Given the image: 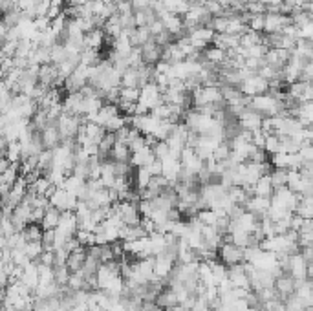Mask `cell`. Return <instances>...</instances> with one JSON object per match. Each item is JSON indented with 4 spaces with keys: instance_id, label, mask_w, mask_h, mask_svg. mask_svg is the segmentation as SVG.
Instances as JSON below:
<instances>
[{
    "instance_id": "1",
    "label": "cell",
    "mask_w": 313,
    "mask_h": 311,
    "mask_svg": "<svg viewBox=\"0 0 313 311\" xmlns=\"http://www.w3.org/2000/svg\"><path fill=\"white\" fill-rule=\"evenodd\" d=\"M216 258H220V262L226 265V267L242 264L244 262V249L238 247V245H234V244H231V242H222L216 249Z\"/></svg>"
},
{
    "instance_id": "2",
    "label": "cell",
    "mask_w": 313,
    "mask_h": 311,
    "mask_svg": "<svg viewBox=\"0 0 313 311\" xmlns=\"http://www.w3.org/2000/svg\"><path fill=\"white\" fill-rule=\"evenodd\" d=\"M37 84H41L42 88H63V81L59 79L57 66L51 63L41 64L37 70Z\"/></svg>"
},
{
    "instance_id": "3",
    "label": "cell",
    "mask_w": 313,
    "mask_h": 311,
    "mask_svg": "<svg viewBox=\"0 0 313 311\" xmlns=\"http://www.w3.org/2000/svg\"><path fill=\"white\" fill-rule=\"evenodd\" d=\"M112 209L116 212V216L121 220L123 225H139L141 222V215H139V210L136 205H132L130 202H117V203H112Z\"/></svg>"
},
{
    "instance_id": "4",
    "label": "cell",
    "mask_w": 313,
    "mask_h": 311,
    "mask_svg": "<svg viewBox=\"0 0 313 311\" xmlns=\"http://www.w3.org/2000/svg\"><path fill=\"white\" fill-rule=\"evenodd\" d=\"M238 90H240V93L246 97L262 95V93L267 92V81L262 79L259 73H251L249 77H246V79L240 83Z\"/></svg>"
},
{
    "instance_id": "5",
    "label": "cell",
    "mask_w": 313,
    "mask_h": 311,
    "mask_svg": "<svg viewBox=\"0 0 313 311\" xmlns=\"http://www.w3.org/2000/svg\"><path fill=\"white\" fill-rule=\"evenodd\" d=\"M139 105L145 106L149 112L151 110H154L156 106L161 105V92H159V88L156 86L154 83H149L145 84V86H141L139 88V99H138Z\"/></svg>"
},
{
    "instance_id": "6",
    "label": "cell",
    "mask_w": 313,
    "mask_h": 311,
    "mask_svg": "<svg viewBox=\"0 0 313 311\" xmlns=\"http://www.w3.org/2000/svg\"><path fill=\"white\" fill-rule=\"evenodd\" d=\"M48 200H50V205L59 209L61 212H64V210H71L73 212V209L77 205V198L68 194L64 189H55V192Z\"/></svg>"
},
{
    "instance_id": "7",
    "label": "cell",
    "mask_w": 313,
    "mask_h": 311,
    "mask_svg": "<svg viewBox=\"0 0 313 311\" xmlns=\"http://www.w3.org/2000/svg\"><path fill=\"white\" fill-rule=\"evenodd\" d=\"M273 289L279 295V299L284 302L286 299H289V297L295 293V278L289 273L279 275V277L275 278V282H273Z\"/></svg>"
},
{
    "instance_id": "8",
    "label": "cell",
    "mask_w": 313,
    "mask_h": 311,
    "mask_svg": "<svg viewBox=\"0 0 313 311\" xmlns=\"http://www.w3.org/2000/svg\"><path fill=\"white\" fill-rule=\"evenodd\" d=\"M139 50H141L143 64H146V66H156V64L161 61L163 48L159 46V44H156L154 38H152V37H151V41H146L145 44L139 48Z\"/></svg>"
},
{
    "instance_id": "9",
    "label": "cell",
    "mask_w": 313,
    "mask_h": 311,
    "mask_svg": "<svg viewBox=\"0 0 313 311\" xmlns=\"http://www.w3.org/2000/svg\"><path fill=\"white\" fill-rule=\"evenodd\" d=\"M227 278H229V282L233 284V287H242V289H247V291L251 289L249 278H247L246 269H244V262L227 267Z\"/></svg>"
},
{
    "instance_id": "10",
    "label": "cell",
    "mask_w": 313,
    "mask_h": 311,
    "mask_svg": "<svg viewBox=\"0 0 313 311\" xmlns=\"http://www.w3.org/2000/svg\"><path fill=\"white\" fill-rule=\"evenodd\" d=\"M262 119L264 118L259 114V112H255V110H251L249 106H247L242 114H240V118H238V123H240V126H242V130L255 132V130H260Z\"/></svg>"
},
{
    "instance_id": "11",
    "label": "cell",
    "mask_w": 313,
    "mask_h": 311,
    "mask_svg": "<svg viewBox=\"0 0 313 311\" xmlns=\"http://www.w3.org/2000/svg\"><path fill=\"white\" fill-rule=\"evenodd\" d=\"M289 275H291L295 280H304V278H308V264L302 260V257L299 252L289 257Z\"/></svg>"
},
{
    "instance_id": "12",
    "label": "cell",
    "mask_w": 313,
    "mask_h": 311,
    "mask_svg": "<svg viewBox=\"0 0 313 311\" xmlns=\"http://www.w3.org/2000/svg\"><path fill=\"white\" fill-rule=\"evenodd\" d=\"M84 258H86V247H77L76 251H71L70 255H68L66 258V267L70 273H77V271H81V267H83L84 264Z\"/></svg>"
},
{
    "instance_id": "13",
    "label": "cell",
    "mask_w": 313,
    "mask_h": 311,
    "mask_svg": "<svg viewBox=\"0 0 313 311\" xmlns=\"http://www.w3.org/2000/svg\"><path fill=\"white\" fill-rule=\"evenodd\" d=\"M41 134H42V147L46 148V150H53V148H57L59 145H61V141H63L57 126H46Z\"/></svg>"
},
{
    "instance_id": "14",
    "label": "cell",
    "mask_w": 313,
    "mask_h": 311,
    "mask_svg": "<svg viewBox=\"0 0 313 311\" xmlns=\"http://www.w3.org/2000/svg\"><path fill=\"white\" fill-rule=\"evenodd\" d=\"M174 265H176V262H172V260H169V258L158 255V257H154V277L165 280V278L172 273Z\"/></svg>"
},
{
    "instance_id": "15",
    "label": "cell",
    "mask_w": 313,
    "mask_h": 311,
    "mask_svg": "<svg viewBox=\"0 0 313 311\" xmlns=\"http://www.w3.org/2000/svg\"><path fill=\"white\" fill-rule=\"evenodd\" d=\"M154 160H156V158H154V154H152V148L143 147L141 150L134 152V154L130 156V165H132L134 168L146 167V165H151Z\"/></svg>"
},
{
    "instance_id": "16",
    "label": "cell",
    "mask_w": 313,
    "mask_h": 311,
    "mask_svg": "<svg viewBox=\"0 0 313 311\" xmlns=\"http://www.w3.org/2000/svg\"><path fill=\"white\" fill-rule=\"evenodd\" d=\"M83 135L88 139V141H92L94 145H99V141L103 139V135L106 134V130H104L103 126L97 125V123H84L83 125Z\"/></svg>"
},
{
    "instance_id": "17",
    "label": "cell",
    "mask_w": 313,
    "mask_h": 311,
    "mask_svg": "<svg viewBox=\"0 0 313 311\" xmlns=\"http://www.w3.org/2000/svg\"><path fill=\"white\" fill-rule=\"evenodd\" d=\"M84 187H86V180H83V178H77V176H73V174H71V176L64 178L63 187H61V189H64L68 194H71V196L77 198Z\"/></svg>"
},
{
    "instance_id": "18",
    "label": "cell",
    "mask_w": 313,
    "mask_h": 311,
    "mask_svg": "<svg viewBox=\"0 0 313 311\" xmlns=\"http://www.w3.org/2000/svg\"><path fill=\"white\" fill-rule=\"evenodd\" d=\"M273 190H275V189H273L271 181H269V176H260V180L256 181L255 185H253V196L267 198V200H271Z\"/></svg>"
},
{
    "instance_id": "19",
    "label": "cell",
    "mask_w": 313,
    "mask_h": 311,
    "mask_svg": "<svg viewBox=\"0 0 313 311\" xmlns=\"http://www.w3.org/2000/svg\"><path fill=\"white\" fill-rule=\"evenodd\" d=\"M204 59L207 61V63L214 64V66H222V64L227 61V55L224 50H220V48H216V46L211 44V46L204 50Z\"/></svg>"
},
{
    "instance_id": "20",
    "label": "cell",
    "mask_w": 313,
    "mask_h": 311,
    "mask_svg": "<svg viewBox=\"0 0 313 311\" xmlns=\"http://www.w3.org/2000/svg\"><path fill=\"white\" fill-rule=\"evenodd\" d=\"M59 220H61V210L55 209V207H48L44 209V216H42L41 227L46 231V229H55L59 225Z\"/></svg>"
},
{
    "instance_id": "21",
    "label": "cell",
    "mask_w": 313,
    "mask_h": 311,
    "mask_svg": "<svg viewBox=\"0 0 313 311\" xmlns=\"http://www.w3.org/2000/svg\"><path fill=\"white\" fill-rule=\"evenodd\" d=\"M154 302L158 304L159 307H163V309H169V307L178 306V299H176V293L171 289V287H165V289H163L161 293H159L158 297H156Z\"/></svg>"
},
{
    "instance_id": "22",
    "label": "cell",
    "mask_w": 313,
    "mask_h": 311,
    "mask_svg": "<svg viewBox=\"0 0 313 311\" xmlns=\"http://www.w3.org/2000/svg\"><path fill=\"white\" fill-rule=\"evenodd\" d=\"M104 42V31L101 28H96L90 33L84 35V48H94V50H101Z\"/></svg>"
},
{
    "instance_id": "23",
    "label": "cell",
    "mask_w": 313,
    "mask_h": 311,
    "mask_svg": "<svg viewBox=\"0 0 313 311\" xmlns=\"http://www.w3.org/2000/svg\"><path fill=\"white\" fill-rule=\"evenodd\" d=\"M99 180H101V183H103V187H106V189H110V187L114 185V181H116V174H114V163H112V160L101 163Z\"/></svg>"
},
{
    "instance_id": "24",
    "label": "cell",
    "mask_w": 313,
    "mask_h": 311,
    "mask_svg": "<svg viewBox=\"0 0 313 311\" xmlns=\"http://www.w3.org/2000/svg\"><path fill=\"white\" fill-rule=\"evenodd\" d=\"M269 181H271L273 189H280V187H286L288 183V168H277L273 167V170L269 174Z\"/></svg>"
},
{
    "instance_id": "25",
    "label": "cell",
    "mask_w": 313,
    "mask_h": 311,
    "mask_svg": "<svg viewBox=\"0 0 313 311\" xmlns=\"http://www.w3.org/2000/svg\"><path fill=\"white\" fill-rule=\"evenodd\" d=\"M21 232H22V236H24L26 242H41L44 229H42L39 223H28Z\"/></svg>"
},
{
    "instance_id": "26",
    "label": "cell",
    "mask_w": 313,
    "mask_h": 311,
    "mask_svg": "<svg viewBox=\"0 0 313 311\" xmlns=\"http://www.w3.org/2000/svg\"><path fill=\"white\" fill-rule=\"evenodd\" d=\"M121 88H139L138 86V70L136 68H126L121 73V81H119Z\"/></svg>"
},
{
    "instance_id": "27",
    "label": "cell",
    "mask_w": 313,
    "mask_h": 311,
    "mask_svg": "<svg viewBox=\"0 0 313 311\" xmlns=\"http://www.w3.org/2000/svg\"><path fill=\"white\" fill-rule=\"evenodd\" d=\"M130 156H132L130 148L123 143H116L110 150V160L112 161H130Z\"/></svg>"
},
{
    "instance_id": "28",
    "label": "cell",
    "mask_w": 313,
    "mask_h": 311,
    "mask_svg": "<svg viewBox=\"0 0 313 311\" xmlns=\"http://www.w3.org/2000/svg\"><path fill=\"white\" fill-rule=\"evenodd\" d=\"M22 156V143L21 141H8V148H6V160L9 163H19Z\"/></svg>"
},
{
    "instance_id": "29",
    "label": "cell",
    "mask_w": 313,
    "mask_h": 311,
    "mask_svg": "<svg viewBox=\"0 0 313 311\" xmlns=\"http://www.w3.org/2000/svg\"><path fill=\"white\" fill-rule=\"evenodd\" d=\"M262 37H264V33H260V31L247 30L246 33L240 37V46L249 48V46H255V44H262Z\"/></svg>"
},
{
    "instance_id": "30",
    "label": "cell",
    "mask_w": 313,
    "mask_h": 311,
    "mask_svg": "<svg viewBox=\"0 0 313 311\" xmlns=\"http://www.w3.org/2000/svg\"><path fill=\"white\" fill-rule=\"evenodd\" d=\"M151 174H149V170H146L145 167H138L136 170H134V183L138 185V192L139 190H143L146 185H149V181H151Z\"/></svg>"
},
{
    "instance_id": "31",
    "label": "cell",
    "mask_w": 313,
    "mask_h": 311,
    "mask_svg": "<svg viewBox=\"0 0 313 311\" xmlns=\"http://www.w3.org/2000/svg\"><path fill=\"white\" fill-rule=\"evenodd\" d=\"M231 227V218L227 212H216V222H214V229L218 231L220 236H226Z\"/></svg>"
},
{
    "instance_id": "32",
    "label": "cell",
    "mask_w": 313,
    "mask_h": 311,
    "mask_svg": "<svg viewBox=\"0 0 313 311\" xmlns=\"http://www.w3.org/2000/svg\"><path fill=\"white\" fill-rule=\"evenodd\" d=\"M53 267V280L59 287H64L68 284V278H70V271H68L66 265H51Z\"/></svg>"
},
{
    "instance_id": "33",
    "label": "cell",
    "mask_w": 313,
    "mask_h": 311,
    "mask_svg": "<svg viewBox=\"0 0 313 311\" xmlns=\"http://www.w3.org/2000/svg\"><path fill=\"white\" fill-rule=\"evenodd\" d=\"M22 251H24V255L29 260H37V258L41 257V252L44 251V247H42L41 242H26Z\"/></svg>"
},
{
    "instance_id": "34",
    "label": "cell",
    "mask_w": 313,
    "mask_h": 311,
    "mask_svg": "<svg viewBox=\"0 0 313 311\" xmlns=\"http://www.w3.org/2000/svg\"><path fill=\"white\" fill-rule=\"evenodd\" d=\"M68 57V51L64 46H61V44H53L50 50V63L51 64H59L63 63V61H66Z\"/></svg>"
},
{
    "instance_id": "35",
    "label": "cell",
    "mask_w": 313,
    "mask_h": 311,
    "mask_svg": "<svg viewBox=\"0 0 313 311\" xmlns=\"http://www.w3.org/2000/svg\"><path fill=\"white\" fill-rule=\"evenodd\" d=\"M139 88H121L119 86V101L125 103H138Z\"/></svg>"
},
{
    "instance_id": "36",
    "label": "cell",
    "mask_w": 313,
    "mask_h": 311,
    "mask_svg": "<svg viewBox=\"0 0 313 311\" xmlns=\"http://www.w3.org/2000/svg\"><path fill=\"white\" fill-rule=\"evenodd\" d=\"M196 218L201 225H214V222H216V212L211 209H201L196 212Z\"/></svg>"
},
{
    "instance_id": "37",
    "label": "cell",
    "mask_w": 313,
    "mask_h": 311,
    "mask_svg": "<svg viewBox=\"0 0 313 311\" xmlns=\"http://www.w3.org/2000/svg\"><path fill=\"white\" fill-rule=\"evenodd\" d=\"M279 147H280V143H279V138H277L275 134H271V135H266V141H264V152H266L267 156H273V154H277V152H279Z\"/></svg>"
},
{
    "instance_id": "38",
    "label": "cell",
    "mask_w": 313,
    "mask_h": 311,
    "mask_svg": "<svg viewBox=\"0 0 313 311\" xmlns=\"http://www.w3.org/2000/svg\"><path fill=\"white\" fill-rule=\"evenodd\" d=\"M282 306H284V311H311V309H306L304 304L297 299L295 295H291L289 299H286L284 302H282Z\"/></svg>"
},
{
    "instance_id": "39",
    "label": "cell",
    "mask_w": 313,
    "mask_h": 311,
    "mask_svg": "<svg viewBox=\"0 0 313 311\" xmlns=\"http://www.w3.org/2000/svg\"><path fill=\"white\" fill-rule=\"evenodd\" d=\"M152 154H154V158L156 160H165L169 156V147H167V143L165 141H156V145L152 147Z\"/></svg>"
},
{
    "instance_id": "40",
    "label": "cell",
    "mask_w": 313,
    "mask_h": 311,
    "mask_svg": "<svg viewBox=\"0 0 313 311\" xmlns=\"http://www.w3.org/2000/svg\"><path fill=\"white\" fill-rule=\"evenodd\" d=\"M297 156L301 158V161H313V147H311V141H306V143L301 145Z\"/></svg>"
},
{
    "instance_id": "41",
    "label": "cell",
    "mask_w": 313,
    "mask_h": 311,
    "mask_svg": "<svg viewBox=\"0 0 313 311\" xmlns=\"http://www.w3.org/2000/svg\"><path fill=\"white\" fill-rule=\"evenodd\" d=\"M247 28L251 31H260L262 33L264 30V15H251L249 22H247Z\"/></svg>"
},
{
    "instance_id": "42",
    "label": "cell",
    "mask_w": 313,
    "mask_h": 311,
    "mask_svg": "<svg viewBox=\"0 0 313 311\" xmlns=\"http://www.w3.org/2000/svg\"><path fill=\"white\" fill-rule=\"evenodd\" d=\"M146 28H149V31H151V37H156V35H159L161 31H165V26H163V22L159 21V18L152 22V24H149Z\"/></svg>"
},
{
    "instance_id": "43",
    "label": "cell",
    "mask_w": 313,
    "mask_h": 311,
    "mask_svg": "<svg viewBox=\"0 0 313 311\" xmlns=\"http://www.w3.org/2000/svg\"><path fill=\"white\" fill-rule=\"evenodd\" d=\"M146 170H149V174H151V176H161V161L159 160H154L152 161L151 165H146Z\"/></svg>"
},
{
    "instance_id": "44",
    "label": "cell",
    "mask_w": 313,
    "mask_h": 311,
    "mask_svg": "<svg viewBox=\"0 0 313 311\" xmlns=\"http://www.w3.org/2000/svg\"><path fill=\"white\" fill-rule=\"evenodd\" d=\"M42 216H44V209H33V207H31V215H29V223H39V225H41Z\"/></svg>"
},
{
    "instance_id": "45",
    "label": "cell",
    "mask_w": 313,
    "mask_h": 311,
    "mask_svg": "<svg viewBox=\"0 0 313 311\" xmlns=\"http://www.w3.org/2000/svg\"><path fill=\"white\" fill-rule=\"evenodd\" d=\"M299 255H301L302 260H304L306 264L311 265V262H313V251H311V245H308V247H301Z\"/></svg>"
},
{
    "instance_id": "46",
    "label": "cell",
    "mask_w": 313,
    "mask_h": 311,
    "mask_svg": "<svg viewBox=\"0 0 313 311\" xmlns=\"http://www.w3.org/2000/svg\"><path fill=\"white\" fill-rule=\"evenodd\" d=\"M8 167H9V161L6 160L4 156H0V174L4 172V170H6V168H8Z\"/></svg>"
},
{
    "instance_id": "47",
    "label": "cell",
    "mask_w": 313,
    "mask_h": 311,
    "mask_svg": "<svg viewBox=\"0 0 313 311\" xmlns=\"http://www.w3.org/2000/svg\"><path fill=\"white\" fill-rule=\"evenodd\" d=\"M262 4H266V6H279L282 0H260Z\"/></svg>"
},
{
    "instance_id": "48",
    "label": "cell",
    "mask_w": 313,
    "mask_h": 311,
    "mask_svg": "<svg viewBox=\"0 0 313 311\" xmlns=\"http://www.w3.org/2000/svg\"><path fill=\"white\" fill-rule=\"evenodd\" d=\"M4 77H6L4 70H2V68H0V81H4Z\"/></svg>"
},
{
    "instance_id": "49",
    "label": "cell",
    "mask_w": 313,
    "mask_h": 311,
    "mask_svg": "<svg viewBox=\"0 0 313 311\" xmlns=\"http://www.w3.org/2000/svg\"><path fill=\"white\" fill-rule=\"evenodd\" d=\"M114 4H119V2H125V0H112Z\"/></svg>"
},
{
    "instance_id": "50",
    "label": "cell",
    "mask_w": 313,
    "mask_h": 311,
    "mask_svg": "<svg viewBox=\"0 0 313 311\" xmlns=\"http://www.w3.org/2000/svg\"><path fill=\"white\" fill-rule=\"evenodd\" d=\"M247 2H260V0H247Z\"/></svg>"
},
{
    "instance_id": "51",
    "label": "cell",
    "mask_w": 313,
    "mask_h": 311,
    "mask_svg": "<svg viewBox=\"0 0 313 311\" xmlns=\"http://www.w3.org/2000/svg\"><path fill=\"white\" fill-rule=\"evenodd\" d=\"M2 307H4V306H2V300H0V311H2Z\"/></svg>"
}]
</instances>
